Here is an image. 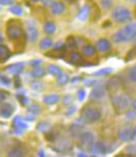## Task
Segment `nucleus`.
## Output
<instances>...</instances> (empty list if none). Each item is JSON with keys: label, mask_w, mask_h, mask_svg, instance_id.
<instances>
[{"label": "nucleus", "mask_w": 136, "mask_h": 157, "mask_svg": "<svg viewBox=\"0 0 136 157\" xmlns=\"http://www.w3.org/2000/svg\"><path fill=\"white\" fill-rule=\"evenodd\" d=\"M118 137H119V139L121 141L128 142L133 138V130L128 126H123L119 129Z\"/></svg>", "instance_id": "nucleus-7"}, {"label": "nucleus", "mask_w": 136, "mask_h": 157, "mask_svg": "<svg viewBox=\"0 0 136 157\" xmlns=\"http://www.w3.org/2000/svg\"><path fill=\"white\" fill-rule=\"evenodd\" d=\"M13 126L16 127V128H20V129H26L27 127H28V125L24 122L23 118H20V116H17L16 118L13 119Z\"/></svg>", "instance_id": "nucleus-20"}, {"label": "nucleus", "mask_w": 136, "mask_h": 157, "mask_svg": "<svg viewBox=\"0 0 136 157\" xmlns=\"http://www.w3.org/2000/svg\"><path fill=\"white\" fill-rule=\"evenodd\" d=\"M54 2H55V0H42V4L44 6H51Z\"/></svg>", "instance_id": "nucleus-39"}, {"label": "nucleus", "mask_w": 136, "mask_h": 157, "mask_svg": "<svg viewBox=\"0 0 136 157\" xmlns=\"http://www.w3.org/2000/svg\"><path fill=\"white\" fill-rule=\"evenodd\" d=\"M112 72V69L111 68H105V69H100L99 71H96L94 72V75L95 76H105V75H108Z\"/></svg>", "instance_id": "nucleus-33"}, {"label": "nucleus", "mask_w": 136, "mask_h": 157, "mask_svg": "<svg viewBox=\"0 0 136 157\" xmlns=\"http://www.w3.org/2000/svg\"><path fill=\"white\" fill-rule=\"evenodd\" d=\"M112 106L118 112L125 111L131 105V99L127 94H116L111 98Z\"/></svg>", "instance_id": "nucleus-2"}, {"label": "nucleus", "mask_w": 136, "mask_h": 157, "mask_svg": "<svg viewBox=\"0 0 136 157\" xmlns=\"http://www.w3.org/2000/svg\"><path fill=\"white\" fill-rule=\"evenodd\" d=\"M31 87L33 88V90H42L43 88H44V84H43V82H41L39 80H36V81H32L31 83Z\"/></svg>", "instance_id": "nucleus-26"}, {"label": "nucleus", "mask_w": 136, "mask_h": 157, "mask_svg": "<svg viewBox=\"0 0 136 157\" xmlns=\"http://www.w3.org/2000/svg\"><path fill=\"white\" fill-rule=\"evenodd\" d=\"M29 112L33 114H37L40 112V108L37 105H31V107H29Z\"/></svg>", "instance_id": "nucleus-35"}, {"label": "nucleus", "mask_w": 136, "mask_h": 157, "mask_svg": "<svg viewBox=\"0 0 136 157\" xmlns=\"http://www.w3.org/2000/svg\"><path fill=\"white\" fill-rule=\"evenodd\" d=\"M9 10L13 13V14H17V16H22L23 14V8L20 6V5H13V6H10Z\"/></svg>", "instance_id": "nucleus-29"}, {"label": "nucleus", "mask_w": 136, "mask_h": 157, "mask_svg": "<svg viewBox=\"0 0 136 157\" xmlns=\"http://www.w3.org/2000/svg\"><path fill=\"white\" fill-rule=\"evenodd\" d=\"M135 17H136V8H135Z\"/></svg>", "instance_id": "nucleus-50"}, {"label": "nucleus", "mask_w": 136, "mask_h": 157, "mask_svg": "<svg viewBox=\"0 0 136 157\" xmlns=\"http://www.w3.org/2000/svg\"><path fill=\"white\" fill-rule=\"evenodd\" d=\"M17 99L20 100V102L22 105H27V104L29 103V100L27 99V98L24 96V94H20V96H17Z\"/></svg>", "instance_id": "nucleus-36"}, {"label": "nucleus", "mask_w": 136, "mask_h": 157, "mask_svg": "<svg viewBox=\"0 0 136 157\" xmlns=\"http://www.w3.org/2000/svg\"><path fill=\"white\" fill-rule=\"evenodd\" d=\"M50 125L47 122H40L37 125V129L41 132H46L47 130H49Z\"/></svg>", "instance_id": "nucleus-30"}, {"label": "nucleus", "mask_w": 136, "mask_h": 157, "mask_svg": "<svg viewBox=\"0 0 136 157\" xmlns=\"http://www.w3.org/2000/svg\"><path fill=\"white\" fill-rule=\"evenodd\" d=\"M1 81L3 82L4 84H9V79L7 78V77H1Z\"/></svg>", "instance_id": "nucleus-43"}, {"label": "nucleus", "mask_w": 136, "mask_h": 157, "mask_svg": "<svg viewBox=\"0 0 136 157\" xmlns=\"http://www.w3.org/2000/svg\"><path fill=\"white\" fill-rule=\"evenodd\" d=\"M136 39V23L129 24L119 31H117L114 35V41L117 43L129 42Z\"/></svg>", "instance_id": "nucleus-1"}, {"label": "nucleus", "mask_w": 136, "mask_h": 157, "mask_svg": "<svg viewBox=\"0 0 136 157\" xmlns=\"http://www.w3.org/2000/svg\"><path fill=\"white\" fill-rule=\"evenodd\" d=\"M66 45H67V47H69V48H75L77 46L76 39L73 36H70L66 41Z\"/></svg>", "instance_id": "nucleus-32"}, {"label": "nucleus", "mask_w": 136, "mask_h": 157, "mask_svg": "<svg viewBox=\"0 0 136 157\" xmlns=\"http://www.w3.org/2000/svg\"><path fill=\"white\" fill-rule=\"evenodd\" d=\"M9 57H10V52L8 49V47L3 45V44H0V63L8 60Z\"/></svg>", "instance_id": "nucleus-16"}, {"label": "nucleus", "mask_w": 136, "mask_h": 157, "mask_svg": "<svg viewBox=\"0 0 136 157\" xmlns=\"http://www.w3.org/2000/svg\"><path fill=\"white\" fill-rule=\"evenodd\" d=\"M101 117V113L98 109L93 108V107H86L85 109H83L82 111V119L86 122H96L98 121Z\"/></svg>", "instance_id": "nucleus-5"}, {"label": "nucleus", "mask_w": 136, "mask_h": 157, "mask_svg": "<svg viewBox=\"0 0 136 157\" xmlns=\"http://www.w3.org/2000/svg\"><path fill=\"white\" fill-rule=\"evenodd\" d=\"M85 97H86V91H85L84 90H78V99H79V101H83L85 99Z\"/></svg>", "instance_id": "nucleus-37"}, {"label": "nucleus", "mask_w": 136, "mask_h": 157, "mask_svg": "<svg viewBox=\"0 0 136 157\" xmlns=\"http://www.w3.org/2000/svg\"><path fill=\"white\" fill-rule=\"evenodd\" d=\"M13 113V107L8 103H4L0 106V116L2 118H9Z\"/></svg>", "instance_id": "nucleus-10"}, {"label": "nucleus", "mask_w": 136, "mask_h": 157, "mask_svg": "<svg viewBox=\"0 0 136 157\" xmlns=\"http://www.w3.org/2000/svg\"><path fill=\"white\" fill-rule=\"evenodd\" d=\"M78 157H88V156L85 153H80L79 155H78Z\"/></svg>", "instance_id": "nucleus-45"}, {"label": "nucleus", "mask_w": 136, "mask_h": 157, "mask_svg": "<svg viewBox=\"0 0 136 157\" xmlns=\"http://www.w3.org/2000/svg\"><path fill=\"white\" fill-rule=\"evenodd\" d=\"M6 34L7 37L10 40L17 41L20 39V37L23 36V29L20 23L17 22V20H11L9 23L7 24V28H6Z\"/></svg>", "instance_id": "nucleus-3"}, {"label": "nucleus", "mask_w": 136, "mask_h": 157, "mask_svg": "<svg viewBox=\"0 0 136 157\" xmlns=\"http://www.w3.org/2000/svg\"><path fill=\"white\" fill-rule=\"evenodd\" d=\"M45 74H46V70L39 66H36L31 72V75L35 77V78H41V77H43Z\"/></svg>", "instance_id": "nucleus-19"}, {"label": "nucleus", "mask_w": 136, "mask_h": 157, "mask_svg": "<svg viewBox=\"0 0 136 157\" xmlns=\"http://www.w3.org/2000/svg\"><path fill=\"white\" fill-rule=\"evenodd\" d=\"M96 48L101 52H106L111 49V43L108 39H99L96 42Z\"/></svg>", "instance_id": "nucleus-13"}, {"label": "nucleus", "mask_w": 136, "mask_h": 157, "mask_svg": "<svg viewBox=\"0 0 136 157\" xmlns=\"http://www.w3.org/2000/svg\"><path fill=\"white\" fill-rule=\"evenodd\" d=\"M105 87L101 86V85H96V86H94L92 88V90H91V93L89 94V98L92 100H99L105 97Z\"/></svg>", "instance_id": "nucleus-8"}, {"label": "nucleus", "mask_w": 136, "mask_h": 157, "mask_svg": "<svg viewBox=\"0 0 136 157\" xmlns=\"http://www.w3.org/2000/svg\"><path fill=\"white\" fill-rule=\"evenodd\" d=\"M82 55L84 57H86L87 59H93L95 58L96 56V49L95 47L91 44H85V45L82 47Z\"/></svg>", "instance_id": "nucleus-11"}, {"label": "nucleus", "mask_w": 136, "mask_h": 157, "mask_svg": "<svg viewBox=\"0 0 136 157\" xmlns=\"http://www.w3.org/2000/svg\"><path fill=\"white\" fill-rule=\"evenodd\" d=\"M38 36H39V34H38V30L36 27L29 25L26 28V37L30 42H35L38 39Z\"/></svg>", "instance_id": "nucleus-9"}, {"label": "nucleus", "mask_w": 136, "mask_h": 157, "mask_svg": "<svg viewBox=\"0 0 136 157\" xmlns=\"http://www.w3.org/2000/svg\"><path fill=\"white\" fill-rule=\"evenodd\" d=\"M57 30V27H55V25L51 22H47L45 23V25H44V32H45L46 34H53Z\"/></svg>", "instance_id": "nucleus-24"}, {"label": "nucleus", "mask_w": 136, "mask_h": 157, "mask_svg": "<svg viewBox=\"0 0 136 157\" xmlns=\"http://www.w3.org/2000/svg\"><path fill=\"white\" fill-rule=\"evenodd\" d=\"M6 97H7V93H5L4 90H0V102L4 101Z\"/></svg>", "instance_id": "nucleus-40"}, {"label": "nucleus", "mask_w": 136, "mask_h": 157, "mask_svg": "<svg viewBox=\"0 0 136 157\" xmlns=\"http://www.w3.org/2000/svg\"><path fill=\"white\" fill-rule=\"evenodd\" d=\"M41 60H35V61H32L31 62V65L32 66H39V65L41 64Z\"/></svg>", "instance_id": "nucleus-42"}, {"label": "nucleus", "mask_w": 136, "mask_h": 157, "mask_svg": "<svg viewBox=\"0 0 136 157\" xmlns=\"http://www.w3.org/2000/svg\"><path fill=\"white\" fill-rule=\"evenodd\" d=\"M112 19L117 23H126L131 21V13L127 7L118 6L112 11Z\"/></svg>", "instance_id": "nucleus-4"}, {"label": "nucleus", "mask_w": 136, "mask_h": 157, "mask_svg": "<svg viewBox=\"0 0 136 157\" xmlns=\"http://www.w3.org/2000/svg\"><path fill=\"white\" fill-rule=\"evenodd\" d=\"M52 45V40L49 37H46L41 40L40 42V48L41 49H47Z\"/></svg>", "instance_id": "nucleus-25"}, {"label": "nucleus", "mask_w": 136, "mask_h": 157, "mask_svg": "<svg viewBox=\"0 0 136 157\" xmlns=\"http://www.w3.org/2000/svg\"><path fill=\"white\" fill-rule=\"evenodd\" d=\"M76 111H77V108L75 107V106H73V107H70L66 111V115H68V116H71V115H73Z\"/></svg>", "instance_id": "nucleus-38"}, {"label": "nucleus", "mask_w": 136, "mask_h": 157, "mask_svg": "<svg viewBox=\"0 0 136 157\" xmlns=\"http://www.w3.org/2000/svg\"><path fill=\"white\" fill-rule=\"evenodd\" d=\"M14 1H16V0H0V3L3 4V5H7V4L13 3Z\"/></svg>", "instance_id": "nucleus-41"}, {"label": "nucleus", "mask_w": 136, "mask_h": 157, "mask_svg": "<svg viewBox=\"0 0 136 157\" xmlns=\"http://www.w3.org/2000/svg\"><path fill=\"white\" fill-rule=\"evenodd\" d=\"M131 105H132V107L136 110V100L133 101V103H131Z\"/></svg>", "instance_id": "nucleus-44"}, {"label": "nucleus", "mask_w": 136, "mask_h": 157, "mask_svg": "<svg viewBox=\"0 0 136 157\" xmlns=\"http://www.w3.org/2000/svg\"><path fill=\"white\" fill-rule=\"evenodd\" d=\"M88 14H89V7L87 5H85L79 10V13H78V19L81 20V21H85L87 19Z\"/></svg>", "instance_id": "nucleus-22"}, {"label": "nucleus", "mask_w": 136, "mask_h": 157, "mask_svg": "<svg viewBox=\"0 0 136 157\" xmlns=\"http://www.w3.org/2000/svg\"><path fill=\"white\" fill-rule=\"evenodd\" d=\"M133 136H135L136 137V126H135V128L133 129Z\"/></svg>", "instance_id": "nucleus-47"}, {"label": "nucleus", "mask_w": 136, "mask_h": 157, "mask_svg": "<svg viewBox=\"0 0 136 157\" xmlns=\"http://www.w3.org/2000/svg\"><path fill=\"white\" fill-rule=\"evenodd\" d=\"M60 101V96L57 94H47L43 98V102L46 105H54Z\"/></svg>", "instance_id": "nucleus-15"}, {"label": "nucleus", "mask_w": 136, "mask_h": 157, "mask_svg": "<svg viewBox=\"0 0 136 157\" xmlns=\"http://www.w3.org/2000/svg\"><path fill=\"white\" fill-rule=\"evenodd\" d=\"M57 83L60 85H64L68 83V81H69V76H68L67 74L63 73L61 76L57 77Z\"/></svg>", "instance_id": "nucleus-27"}, {"label": "nucleus", "mask_w": 136, "mask_h": 157, "mask_svg": "<svg viewBox=\"0 0 136 157\" xmlns=\"http://www.w3.org/2000/svg\"><path fill=\"white\" fill-rule=\"evenodd\" d=\"M32 1H35V2H36V1H39V0H32Z\"/></svg>", "instance_id": "nucleus-48"}, {"label": "nucleus", "mask_w": 136, "mask_h": 157, "mask_svg": "<svg viewBox=\"0 0 136 157\" xmlns=\"http://www.w3.org/2000/svg\"><path fill=\"white\" fill-rule=\"evenodd\" d=\"M91 150L95 151V152L100 153V154L106 153V149H105V144H102L101 142H96V143H94L93 146H92V149H91Z\"/></svg>", "instance_id": "nucleus-21"}, {"label": "nucleus", "mask_w": 136, "mask_h": 157, "mask_svg": "<svg viewBox=\"0 0 136 157\" xmlns=\"http://www.w3.org/2000/svg\"><path fill=\"white\" fill-rule=\"evenodd\" d=\"M128 79L133 83H136V67H133L129 70Z\"/></svg>", "instance_id": "nucleus-28"}, {"label": "nucleus", "mask_w": 136, "mask_h": 157, "mask_svg": "<svg viewBox=\"0 0 136 157\" xmlns=\"http://www.w3.org/2000/svg\"><path fill=\"white\" fill-rule=\"evenodd\" d=\"M50 8H51V13L53 14H61L64 11V3H61V2H54L51 6H50Z\"/></svg>", "instance_id": "nucleus-17"}, {"label": "nucleus", "mask_w": 136, "mask_h": 157, "mask_svg": "<svg viewBox=\"0 0 136 157\" xmlns=\"http://www.w3.org/2000/svg\"><path fill=\"white\" fill-rule=\"evenodd\" d=\"M134 1H135V2H136V0H134Z\"/></svg>", "instance_id": "nucleus-51"}, {"label": "nucleus", "mask_w": 136, "mask_h": 157, "mask_svg": "<svg viewBox=\"0 0 136 157\" xmlns=\"http://www.w3.org/2000/svg\"><path fill=\"white\" fill-rule=\"evenodd\" d=\"M2 40H3V36H2V34L0 33V44H1V42H2Z\"/></svg>", "instance_id": "nucleus-46"}, {"label": "nucleus", "mask_w": 136, "mask_h": 157, "mask_svg": "<svg viewBox=\"0 0 136 157\" xmlns=\"http://www.w3.org/2000/svg\"><path fill=\"white\" fill-rule=\"evenodd\" d=\"M23 156V150L20 148L14 147L10 149L7 153V157H22Z\"/></svg>", "instance_id": "nucleus-23"}, {"label": "nucleus", "mask_w": 136, "mask_h": 157, "mask_svg": "<svg viewBox=\"0 0 136 157\" xmlns=\"http://www.w3.org/2000/svg\"><path fill=\"white\" fill-rule=\"evenodd\" d=\"M69 63L73 64V65H78L81 64L83 62V59H82V56L77 52H72L69 56V59H68Z\"/></svg>", "instance_id": "nucleus-14"}, {"label": "nucleus", "mask_w": 136, "mask_h": 157, "mask_svg": "<svg viewBox=\"0 0 136 157\" xmlns=\"http://www.w3.org/2000/svg\"><path fill=\"white\" fill-rule=\"evenodd\" d=\"M23 69H24V64L23 63L13 64V65H9V66H7L6 68H5V70H6L8 73L14 74V75L23 72Z\"/></svg>", "instance_id": "nucleus-12"}, {"label": "nucleus", "mask_w": 136, "mask_h": 157, "mask_svg": "<svg viewBox=\"0 0 136 157\" xmlns=\"http://www.w3.org/2000/svg\"><path fill=\"white\" fill-rule=\"evenodd\" d=\"M47 71H48V73L51 74L52 76H54L55 78H57L58 76H61V74H63V71L57 65H49L48 68H47Z\"/></svg>", "instance_id": "nucleus-18"}, {"label": "nucleus", "mask_w": 136, "mask_h": 157, "mask_svg": "<svg viewBox=\"0 0 136 157\" xmlns=\"http://www.w3.org/2000/svg\"><path fill=\"white\" fill-rule=\"evenodd\" d=\"M94 144V136L91 132H84L80 134L79 138V147L82 150L87 151L92 149Z\"/></svg>", "instance_id": "nucleus-6"}, {"label": "nucleus", "mask_w": 136, "mask_h": 157, "mask_svg": "<svg viewBox=\"0 0 136 157\" xmlns=\"http://www.w3.org/2000/svg\"><path fill=\"white\" fill-rule=\"evenodd\" d=\"M99 3L103 8H106V10H108V8L112 7L114 1H113V0H99Z\"/></svg>", "instance_id": "nucleus-34"}, {"label": "nucleus", "mask_w": 136, "mask_h": 157, "mask_svg": "<svg viewBox=\"0 0 136 157\" xmlns=\"http://www.w3.org/2000/svg\"><path fill=\"white\" fill-rule=\"evenodd\" d=\"M67 1H70L71 2V1H74V0H67Z\"/></svg>", "instance_id": "nucleus-49"}, {"label": "nucleus", "mask_w": 136, "mask_h": 157, "mask_svg": "<svg viewBox=\"0 0 136 157\" xmlns=\"http://www.w3.org/2000/svg\"><path fill=\"white\" fill-rule=\"evenodd\" d=\"M73 101H74L73 96H71V94H66V96L63 98L61 102H63L64 106H70V105H72Z\"/></svg>", "instance_id": "nucleus-31"}]
</instances>
